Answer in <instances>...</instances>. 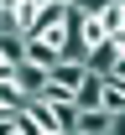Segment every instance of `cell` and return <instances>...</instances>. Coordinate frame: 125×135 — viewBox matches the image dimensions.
<instances>
[{"label":"cell","mask_w":125,"mask_h":135,"mask_svg":"<svg viewBox=\"0 0 125 135\" xmlns=\"http://www.w3.org/2000/svg\"><path fill=\"white\" fill-rule=\"evenodd\" d=\"M84 78H89V68H84V57H63V62H57L52 73H47V83H52V88H63V94H73V88L84 83Z\"/></svg>","instance_id":"cell-1"},{"label":"cell","mask_w":125,"mask_h":135,"mask_svg":"<svg viewBox=\"0 0 125 135\" xmlns=\"http://www.w3.org/2000/svg\"><path fill=\"white\" fill-rule=\"evenodd\" d=\"M115 130H120V119L104 109H78V125H73V135H115Z\"/></svg>","instance_id":"cell-2"},{"label":"cell","mask_w":125,"mask_h":135,"mask_svg":"<svg viewBox=\"0 0 125 135\" xmlns=\"http://www.w3.org/2000/svg\"><path fill=\"white\" fill-rule=\"evenodd\" d=\"M16 83L26 99H42L47 94V68H36V62H16Z\"/></svg>","instance_id":"cell-3"},{"label":"cell","mask_w":125,"mask_h":135,"mask_svg":"<svg viewBox=\"0 0 125 135\" xmlns=\"http://www.w3.org/2000/svg\"><path fill=\"white\" fill-rule=\"evenodd\" d=\"M120 62V52H115V42H99V47H89L84 52V68L89 73H99V78H109V68Z\"/></svg>","instance_id":"cell-4"},{"label":"cell","mask_w":125,"mask_h":135,"mask_svg":"<svg viewBox=\"0 0 125 135\" xmlns=\"http://www.w3.org/2000/svg\"><path fill=\"white\" fill-rule=\"evenodd\" d=\"M21 62H36V68H47V73H52V68L63 62V52H52L47 42H36V36H31V42H21Z\"/></svg>","instance_id":"cell-5"},{"label":"cell","mask_w":125,"mask_h":135,"mask_svg":"<svg viewBox=\"0 0 125 135\" xmlns=\"http://www.w3.org/2000/svg\"><path fill=\"white\" fill-rule=\"evenodd\" d=\"M26 114L42 125V135H63V130H57V104H47V99H26Z\"/></svg>","instance_id":"cell-6"},{"label":"cell","mask_w":125,"mask_h":135,"mask_svg":"<svg viewBox=\"0 0 125 135\" xmlns=\"http://www.w3.org/2000/svg\"><path fill=\"white\" fill-rule=\"evenodd\" d=\"M99 109L115 119H125V83H115V78H104V88H99Z\"/></svg>","instance_id":"cell-7"},{"label":"cell","mask_w":125,"mask_h":135,"mask_svg":"<svg viewBox=\"0 0 125 135\" xmlns=\"http://www.w3.org/2000/svg\"><path fill=\"white\" fill-rule=\"evenodd\" d=\"M99 88H104V78H99V73H89L84 83L73 88V104H78V109H99Z\"/></svg>","instance_id":"cell-8"},{"label":"cell","mask_w":125,"mask_h":135,"mask_svg":"<svg viewBox=\"0 0 125 135\" xmlns=\"http://www.w3.org/2000/svg\"><path fill=\"white\" fill-rule=\"evenodd\" d=\"M21 109H26V94H21L16 78H5L0 83V114H21Z\"/></svg>","instance_id":"cell-9"},{"label":"cell","mask_w":125,"mask_h":135,"mask_svg":"<svg viewBox=\"0 0 125 135\" xmlns=\"http://www.w3.org/2000/svg\"><path fill=\"white\" fill-rule=\"evenodd\" d=\"M73 5H78L84 16H104V11H109V5H115V0H73Z\"/></svg>","instance_id":"cell-10"},{"label":"cell","mask_w":125,"mask_h":135,"mask_svg":"<svg viewBox=\"0 0 125 135\" xmlns=\"http://www.w3.org/2000/svg\"><path fill=\"white\" fill-rule=\"evenodd\" d=\"M16 62H21V57H11V52L0 47V83H5V78H16Z\"/></svg>","instance_id":"cell-11"},{"label":"cell","mask_w":125,"mask_h":135,"mask_svg":"<svg viewBox=\"0 0 125 135\" xmlns=\"http://www.w3.org/2000/svg\"><path fill=\"white\" fill-rule=\"evenodd\" d=\"M0 135H16V114H0Z\"/></svg>","instance_id":"cell-12"},{"label":"cell","mask_w":125,"mask_h":135,"mask_svg":"<svg viewBox=\"0 0 125 135\" xmlns=\"http://www.w3.org/2000/svg\"><path fill=\"white\" fill-rule=\"evenodd\" d=\"M109 78H115V83H125V57H120L115 68H109Z\"/></svg>","instance_id":"cell-13"},{"label":"cell","mask_w":125,"mask_h":135,"mask_svg":"<svg viewBox=\"0 0 125 135\" xmlns=\"http://www.w3.org/2000/svg\"><path fill=\"white\" fill-rule=\"evenodd\" d=\"M36 5H42V11H52V5H57V0H36Z\"/></svg>","instance_id":"cell-14"},{"label":"cell","mask_w":125,"mask_h":135,"mask_svg":"<svg viewBox=\"0 0 125 135\" xmlns=\"http://www.w3.org/2000/svg\"><path fill=\"white\" fill-rule=\"evenodd\" d=\"M57 5H73V0H57Z\"/></svg>","instance_id":"cell-15"},{"label":"cell","mask_w":125,"mask_h":135,"mask_svg":"<svg viewBox=\"0 0 125 135\" xmlns=\"http://www.w3.org/2000/svg\"><path fill=\"white\" fill-rule=\"evenodd\" d=\"M120 135H125V119H120Z\"/></svg>","instance_id":"cell-16"}]
</instances>
